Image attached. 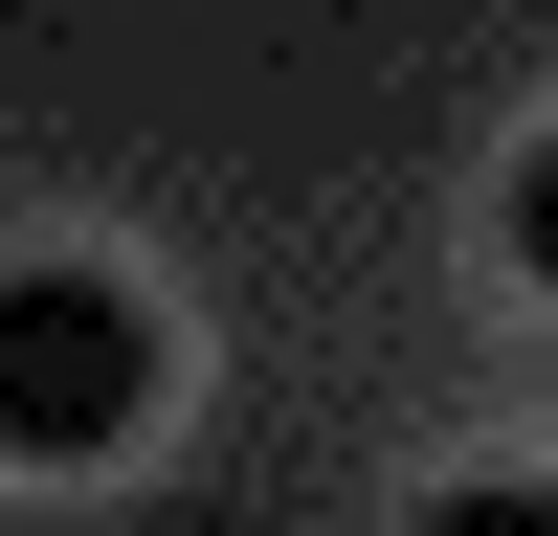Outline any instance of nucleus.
<instances>
[{
    "label": "nucleus",
    "instance_id": "obj_1",
    "mask_svg": "<svg viewBox=\"0 0 558 536\" xmlns=\"http://www.w3.org/2000/svg\"><path fill=\"white\" fill-rule=\"evenodd\" d=\"M157 425V313L112 268H0V470H112Z\"/></svg>",
    "mask_w": 558,
    "mask_h": 536
},
{
    "label": "nucleus",
    "instance_id": "obj_2",
    "mask_svg": "<svg viewBox=\"0 0 558 536\" xmlns=\"http://www.w3.org/2000/svg\"><path fill=\"white\" fill-rule=\"evenodd\" d=\"M514 268H536V291H558V134H536V157H514Z\"/></svg>",
    "mask_w": 558,
    "mask_h": 536
}]
</instances>
